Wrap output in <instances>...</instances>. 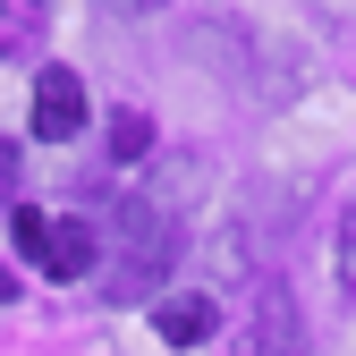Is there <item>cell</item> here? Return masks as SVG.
<instances>
[{
  "mask_svg": "<svg viewBox=\"0 0 356 356\" xmlns=\"http://www.w3.org/2000/svg\"><path fill=\"white\" fill-rule=\"evenodd\" d=\"M111 153H119V161H145V153H153V119H145V111H119V119H111Z\"/></svg>",
  "mask_w": 356,
  "mask_h": 356,
  "instance_id": "52a82bcc",
  "label": "cell"
},
{
  "mask_svg": "<svg viewBox=\"0 0 356 356\" xmlns=\"http://www.w3.org/2000/svg\"><path fill=\"white\" fill-rule=\"evenodd\" d=\"M9 229H17V254H34L51 280H85V272L102 263V229H94L85 212L51 220V212H26V204H17V212H9Z\"/></svg>",
  "mask_w": 356,
  "mask_h": 356,
  "instance_id": "7a4b0ae2",
  "label": "cell"
},
{
  "mask_svg": "<svg viewBox=\"0 0 356 356\" xmlns=\"http://www.w3.org/2000/svg\"><path fill=\"white\" fill-rule=\"evenodd\" d=\"M42 34V0H0V51H26Z\"/></svg>",
  "mask_w": 356,
  "mask_h": 356,
  "instance_id": "8992f818",
  "label": "cell"
},
{
  "mask_svg": "<svg viewBox=\"0 0 356 356\" xmlns=\"http://www.w3.org/2000/svg\"><path fill=\"white\" fill-rule=\"evenodd\" d=\"M17 187V145H0V195Z\"/></svg>",
  "mask_w": 356,
  "mask_h": 356,
  "instance_id": "9c48e42d",
  "label": "cell"
},
{
  "mask_svg": "<svg viewBox=\"0 0 356 356\" xmlns=\"http://www.w3.org/2000/svg\"><path fill=\"white\" fill-rule=\"evenodd\" d=\"M85 127V76L76 68H42L34 76V136L42 145H68Z\"/></svg>",
  "mask_w": 356,
  "mask_h": 356,
  "instance_id": "3957f363",
  "label": "cell"
},
{
  "mask_svg": "<svg viewBox=\"0 0 356 356\" xmlns=\"http://www.w3.org/2000/svg\"><path fill=\"white\" fill-rule=\"evenodd\" d=\"M0 297H17V280H9V272H0Z\"/></svg>",
  "mask_w": 356,
  "mask_h": 356,
  "instance_id": "8fae6325",
  "label": "cell"
},
{
  "mask_svg": "<svg viewBox=\"0 0 356 356\" xmlns=\"http://www.w3.org/2000/svg\"><path fill=\"white\" fill-rule=\"evenodd\" d=\"M111 9H127V17H145V9H161V0H111Z\"/></svg>",
  "mask_w": 356,
  "mask_h": 356,
  "instance_id": "30bf717a",
  "label": "cell"
},
{
  "mask_svg": "<svg viewBox=\"0 0 356 356\" xmlns=\"http://www.w3.org/2000/svg\"><path fill=\"white\" fill-rule=\"evenodd\" d=\"M246 356H305V323H297V297H289V289H263V297H254Z\"/></svg>",
  "mask_w": 356,
  "mask_h": 356,
  "instance_id": "5b68a950",
  "label": "cell"
},
{
  "mask_svg": "<svg viewBox=\"0 0 356 356\" xmlns=\"http://www.w3.org/2000/svg\"><path fill=\"white\" fill-rule=\"evenodd\" d=\"M212 323H220V305H212L204 289H170V297H153V331H161V348H204Z\"/></svg>",
  "mask_w": 356,
  "mask_h": 356,
  "instance_id": "277c9868",
  "label": "cell"
},
{
  "mask_svg": "<svg viewBox=\"0 0 356 356\" xmlns=\"http://www.w3.org/2000/svg\"><path fill=\"white\" fill-rule=\"evenodd\" d=\"M339 272H348V289H356V204H348V220H339Z\"/></svg>",
  "mask_w": 356,
  "mask_h": 356,
  "instance_id": "ba28073f",
  "label": "cell"
},
{
  "mask_svg": "<svg viewBox=\"0 0 356 356\" xmlns=\"http://www.w3.org/2000/svg\"><path fill=\"white\" fill-rule=\"evenodd\" d=\"M170 263H178V220H170L153 195L119 204V212H111V246H102V263H94V272H102V297H119V305L161 297Z\"/></svg>",
  "mask_w": 356,
  "mask_h": 356,
  "instance_id": "6da1fadb",
  "label": "cell"
}]
</instances>
